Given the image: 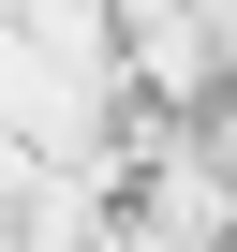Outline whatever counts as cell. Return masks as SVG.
<instances>
[{
	"mask_svg": "<svg viewBox=\"0 0 237 252\" xmlns=\"http://www.w3.org/2000/svg\"><path fill=\"white\" fill-rule=\"evenodd\" d=\"M118 15H163V0H118Z\"/></svg>",
	"mask_w": 237,
	"mask_h": 252,
	"instance_id": "cell-1",
	"label": "cell"
}]
</instances>
